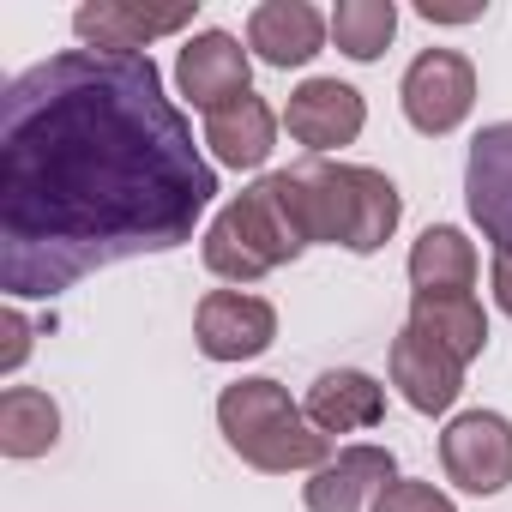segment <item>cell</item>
I'll return each mask as SVG.
<instances>
[{"label": "cell", "mask_w": 512, "mask_h": 512, "mask_svg": "<svg viewBox=\"0 0 512 512\" xmlns=\"http://www.w3.org/2000/svg\"><path fill=\"white\" fill-rule=\"evenodd\" d=\"M211 199L217 169L151 55L61 49L0 97V290L13 302L175 253Z\"/></svg>", "instance_id": "6da1fadb"}, {"label": "cell", "mask_w": 512, "mask_h": 512, "mask_svg": "<svg viewBox=\"0 0 512 512\" xmlns=\"http://www.w3.org/2000/svg\"><path fill=\"white\" fill-rule=\"evenodd\" d=\"M314 241H308V223L296 211V193H290V175H260L253 187H241L205 229L199 241V260L211 278L223 284H260L272 278L278 266L302 260Z\"/></svg>", "instance_id": "7a4b0ae2"}, {"label": "cell", "mask_w": 512, "mask_h": 512, "mask_svg": "<svg viewBox=\"0 0 512 512\" xmlns=\"http://www.w3.org/2000/svg\"><path fill=\"white\" fill-rule=\"evenodd\" d=\"M296 211L308 223V241H332L344 253H380L398 235L404 193L392 175L368 163H332V157H302L284 169Z\"/></svg>", "instance_id": "3957f363"}, {"label": "cell", "mask_w": 512, "mask_h": 512, "mask_svg": "<svg viewBox=\"0 0 512 512\" xmlns=\"http://www.w3.org/2000/svg\"><path fill=\"white\" fill-rule=\"evenodd\" d=\"M217 428L229 440V452L241 464H253L260 476H290V470H320L332 458V440L308 422V410L290 398L284 380H235L217 398Z\"/></svg>", "instance_id": "277c9868"}, {"label": "cell", "mask_w": 512, "mask_h": 512, "mask_svg": "<svg viewBox=\"0 0 512 512\" xmlns=\"http://www.w3.org/2000/svg\"><path fill=\"white\" fill-rule=\"evenodd\" d=\"M398 103H404V121L422 139L458 133L470 121V109H476V67H470V55H458V49H422L404 67Z\"/></svg>", "instance_id": "5b68a950"}, {"label": "cell", "mask_w": 512, "mask_h": 512, "mask_svg": "<svg viewBox=\"0 0 512 512\" xmlns=\"http://www.w3.org/2000/svg\"><path fill=\"white\" fill-rule=\"evenodd\" d=\"M278 338V308L247 290H205L193 308V344L205 362H253Z\"/></svg>", "instance_id": "8992f818"}, {"label": "cell", "mask_w": 512, "mask_h": 512, "mask_svg": "<svg viewBox=\"0 0 512 512\" xmlns=\"http://www.w3.org/2000/svg\"><path fill=\"white\" fill-rule=\"evenodd\" d=\"M440 464H446V476L464 494H476V500L500 494L512 482V422L500 410H464V416H452L446 434H440Z\"/></svg>", "instance_id": "52a82bcc"}, {"label": "cell", "mask_w": 512, "mask_h": 512, "mask_svg": "<svg viewBox=\"0 0 512 512\" xmlns=\"http://www.w3.org/2000/svg\"><path fill=\"white\" fill-rule=\"evenodd\" d=\"M175 85L193 109L217 115V109L253 97V55L229 31H193L175 55Z\"/></svg>", "instance_id": "ba28073f"}, {"label": "cell", "mask_w": 512, "mask_h": 512, "mask_svg": "<svg viewBox=\"0 0 512 512\" xmlns=\"http://www.w3.org/2000/svg\"><path fill=\"white\" fill-rule=\"evenodd\" d=\"M284 127H290L296 145H308V157H332V151L362 139L368 103L344 79H302L290 91V103H284Z\"/></svg>", "instance_id": "9c48e42d"}, {"label": "cell", "mask_w": 512, "mask_h": 512, "mask_svg": "<svg viewBox=\"0 0 512 512\" xmlns=\"http://www.w3.org/2000/svg\"><path fill=\"white\" fill-rule=\"evenodd\" d=\"M464 205L470 223L494 241V253H512V121H494L470 139Z\"/></svg>", "instance_id": "30bf717a"}, {"label": "cell", "mask_w": 512, "mask_h": 512, "mask_svg": "<svg viewBox=\"0 0 512 512\" xmlns=\"http://www.w3.org/2000/svg\"><path fill=\"white\" fill-rule=\"evenodd\" d=\"M386 482H398L392 446H338L302 482V500H308V512H374Z\"/></svg>", "instance_id": "8fae6325"}, {"label": "cell", "mask_w": 512, "mask_h": 512, "mask_svg": "<svg viewBox=\"0 0 512 512\" xmlns=\"http://www.w3.org/2000/svg\"><path fill=\"white\" fill-rule=\"evenodd\" d=\"M193 25V7H133V0H85L73 13V37L85 49H103V55H145L157 37H175Z\"/></svg>", "instance_id": "7c38bea8"}, {"label": "cell", "mask_w": 512, "mask_h": 512, "mask_svg": "<svg viewBox=\"0 0 512 512\" xmlns=\"http://www.w3.org/2000/svg\"><path fill=\"white\" fill-rule=\"evenodd\" d=\"M386 368H392L398 398H404L416 416H446V410L458 404V392H464V362H452V356H446L434 338H422L416 326H404V332L392 338Z\"/></svg>", "instance_id": "4fadbf2b"}, {"label": "cell", "mask_w": 512, "mask_h": 512, "mask_svg": "<svg viewBox=\"0 0 512 512\" xmlns=\"http://www.w3.org/2000/svg\"><path fill=\"white\" fill-rule=\"evenodd\" d=\"M326 37H332V19L308 0H266V7L247 13V49L278 73L308 67L326 49Z\"/></svg>", "instance_id": "5bb4252c"}, {"label": "cell", "mask_w": 512, "mask_h": 512, "mask_svg": "<svg viewBox=\"0 0 512 512\" xmlns=\"http://www.w3.org/2000/svg\"><path fill=\"white\" fill-rule=\"evenodd\" d=\"M308 422L332 440V434H362V428H380L386 422V386L362 368H326L308 398H302Z\"/></svg>", "instance_id": "9a60e30c"}, {"label": "cell", "mask_w": 512, "mask_h": 512, "mask_svg": "<svg viewBox=\"0 0 512 512\" xmlns=\"http://www.w3.org/2000/svg\"><path fill=\"white\" fill-rule=\"evenodd\" d=\"M476 241L452 223H428L416 241H410V284L416 296H470L476 290Z\"/></svg>", "instance_id": "2e32d148"}, {"label": "cell", "mask_w": 512, "mask_h": 512, "mask_svg": "<svg viewBox=\"0 0 512 512\" xmlns=\"http://www.w3.org/2000/svg\"><path fill=\"white\" fill-rule=\"evenodd\" d=\"M205 145L211 163L223 169H266V157L278 151V115L266 97H241L217 115H205Z\"/></svg>", "instance_id": "e0dca14e"}, {"label": "cell", "mask_w": 512, "mask_h": 512, "mask_svg": "<svg viewBox=\"0 0 512 512\" xmlns=\"http://www.w3.org/2000/svg\"><path fill=\"white\" fill-rule=\"evenodd\" d=\"M410 326L464 368L488 350V314L476 296H410Z\"/></svg>", "instance_id": "ac0fdd59"}, {"label": "cell", "mask_w": 512, "mask_h": 512, "mask_svg": "<svg viewBox=\"0 0 512 512\" xmlns=\"http://www.w3.org/2000/svg\"><path fill=\"white\" fill-rule=\"evenodd\" d=\"M61 440V404L37 386H7L0 392V452L7 458H43Z\"/></svg>", "instance_id": "d6986e66"}, {"label": "cell", "mask_w": 512, "mask_h": 512, "mask_svg": "<svg viewBox=\"0 0 512 512\" xmlns=\"http://www.w3.org/2000/svg\"><path fill=\"white\" fill-rule=\"evenodd\" d=\"M398 37V7L392 0H338L332 7V43L350 61H380Z\"/></svg>", "instance_id": "ffe728a7"}, {"label": "cell", "mask_w": 512, "mask_h": 512, "mask_svg": "<svg viewBox=\"0 0 512 512\" xmlns=\"http://www.w3.org/2000/svg\"><path fill=\"white\" fill-rule=\"evenodd\" d=\"M374 512H458L434 482H416V476H398L386 482V494L374 500Z\"/></svg>", "instance_id": "44dd1931"}, {"label": "cell", "mask_w": 512, "mask_h": 512, "mask_svg": "<svg viewBox=\"0 0 512 512\" xmlns=\"http://www.w3.org/2000/svg\"><path fill=\"white\" fill-rule=\"evenodd\" d=\"M7 350H0V374H19L25 368V356H31V320L19 314V308H7Z\"/></svg>", "instance_id": "7402d4cb"}, {"label": "cell", "mask_w": 512, "mask_h": 512, "mask_svg": "<svg viewBox=\"0 0 512 512\" xmlns=\"http://www.w3.org/2000/svg\"><path fill=\"white\" fill-rule=\"evenodd\" d=\"M488 284H494V308L512 320V253H494V266H488Z\"/></svg>", "instance_id": "603a6c76"}, {"label": "cell", "mask_w": 512, "mask_h": 512, "mask_svg": "<svg viewBox=\"0 0 512 512\" xmlns=\"http://www.w3.org/2000/svg\"><path fill=\"white\" fill-rule=\"evenodd\" d=\"M422 19L428 25H470V19H482V7H434V0H422Z\"/></svg>", "instance_id": "cb8c5ba5"}]
</instances>
